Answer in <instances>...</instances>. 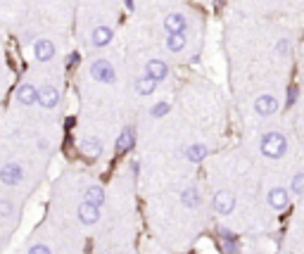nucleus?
Wrapping results in <instances>:
<instances>
[{"instance_id": "obj_1", "label": "nucleus", "mask_w": 304, "mask_h": 254, "mask_svg": "<svg viewBox=\"0 0 304 254\" xmlns=\"http://www.w3.org/2000/svg\"><path fill=\"white\" fill-rule=\"evenodd\" d=\"M285 150H287V143L281 133H266L262 138V152L268 159H281L285 155Z\"/></svg>"}, {"instance_id": "obj_2", "label": "nucleus", "mask_w": 304, "mask_h": 254, "mask_svg": "<svg viewBox=\"0 0 304 254\" xmlns=\"http://www.w3.org/2000/svg\"><path fill=\"white\" fill-rule=\"evenodd\" d=\"M90 74H93V78L100 81V83H114V78H117L114 67L109 64L107 59H95V62L90 64Z\"/></svg>"}, {"instance_id": "obj_3", "label": "nucleus", "mask_w": 304, "mask_h": 254, "mask_svg": "<svg viewBox=\"0 0 304 254\" xmlns=\"http://www.w3.org/2000/svg\"><path fill=\"white\" fill-rule=\"evenodd\" d=\"M233 207H235V197H233V193H228V190H219L214 195V209L219 212V214H231Z\"/></svg>"}, {"instance_id": "obj_4", "label": "nucleus", "mask_w": 304, "mask_h": 254, "mask_svg": "<svg viewBox=\"0 0 304 254\" xmlns=\"http://www.w3.org/2000/svg\"><path fill=\"white\" fill-rule=\"evenodd\" d=\"M57 102H60V93H57V88H53V86L38 88V105H41V107L53 109V107H57Z\"/></svg>"}, {"instance_id": "obj_5", "label": "nucleus", "mask_w": 304, "mask_h": 254, "mask_svg": "<svg viewBox=\"0 0 304 254\" xmlns=\"http://www.w3.org/2000/svg\"><path fill=\"white\" fill-rule=\"evenodd\" d=\"M112 38H114V31L105 26V24H100V26H95L93 29V34H90V40H93V45L95 48H105L112 43Z\"/></svg>"}, {"instance_id": "obj_6", "label": "nucleus", "mask_w": 304, "mask_h": 254, "mask_svg": "<svg viewBox=\"0 0 304 254\" xmlns=\"http://www.w3.org/2000/svg\"><path fill=\"white\" fill-rule=\"evenodd\" d=\"M21 166L19 164H5L2 169H0V181L2 183H7V185H17L19 181H21Z\"/></svg>"}, {"instance_id": "obj_7", "label": "nucleus", "mask_w": 304, "mask_h": 254, "mask_svg": "<svg viewBox=\"0 0 304 254\" xmlns=\"http://www.w3.org/2000/svg\"><path fill=\"white\" fill-rule=\"evenodd\" d=\"M254 109H257V114H262V117L276 114V109H278V100H276L273 95H259L257 102H254Z\"/></svg>"}, {"instance_id": "obj_8", "label": "nucleus", "mask_w": 304, "mask_h": 254, "mask_svg": "<svg viewBox=\"0 0 304 254\" xmlns=\"http://www.w3.org/2000/svg\"><path fill=\"white\" fill-rule=\"evenodd\" d=\"M164 29H166V34H183L188 29V19L179 15V12H174V15H169L164 19Z\"/></svg>"}, {"instance_id": "obj_9", "label": "nucleus", "mask_w": 304, "mask_h": 254, "mask_svg": "<svg viewBox=\"0 0 304 254\" xmlns=\"http://www.w3.org/2000/svg\"><path fill=\"white\" fill-rule=\"evenodd\" d=\"M166 74H169V67H166V62H162V59H152V62H147V67H145V76H150L152 81L166 78Z\"/></svg>"}, {"instance_id": "obj_10", "label": "nucleus", "mask_w": 304, "mask_h": 254, "mask_svg": "<svg viewBox=\"0 0 304 254\" xmlns=\"http://www.w3.org/2000/svg\"><path fill=\"white\" fill-rule=\"evenodd\" d=\"M15 98L21 105H34V102H38V91L31 83H21L17 88V93H15Z\"/></svg>"}, {"instance_id": "obj_11", "label": "nucleus", "mask_w": 304, "mask_h": 254, "mask_svg": "<svg viewBox=\"0 0 304 254\" xmlns=\"http://www.w3.org/2000/svg\"><path fill=\"white\" fill-rule=\"evenodd\" d=\"M98 218H100V212H98V207H95V204L86 202V204H81V207H79V221H81V223L93 226Z\"/></svg>"}, {"instance_id": "obj_12", "label": "nucleus", "mask_w": 304, "mask_h": 254, "mask_svg": "<svg viewBox=\"0 0 304 254\" xmlns=\"http://www.w3.org/2000/svg\"><path fill=\"white\" fill-rule=\"evenodd\" d=\"M34 55H36L38 62H48V59H53L55 45L50 43V40H36V45H34Z\"/></svg>"}, {"instance_id": "obj_13", "label": "nucleus", "mask_w": 304, "mask_h": 254, "mask_svg": "<svg viewBox=\"0 0 304 254\" xmlns=\"http://www.w3.org/2000/svg\"><path fill=\"white\" fill-rule=\"evenodd\" d=\"M287 202H290V197H287V190H283V188H273L268 193V204L273 209H285Z\"/></svg>"}, {"instance_id": "obj_14", "label": "nucleus", "mask_w": 304, "mask_h": 254, "mask_svg": "<svg viewBox=\"0 0 304 254\" xmlns=\"http://www.w3.org/2000/svg\"><path fill=\"white\" fill-rule=\"evenodd\" d=\"M133 143H136L133 128H124V131H122V136H119V140H117V152H119V155L128 152V150L133 147Z\"/></svg>"}, {"instance_id": "obj_15", "label": "nucleus", "mask_w": 304, "mask_h": 254, "mask_svg": "<svg viewBox=\"0 0 304 254\" xmlns=\"http://www.w3.org/2000/svg\"><path fill=\"white\" fill-rule=\"evenodd\" d=\"M81 152L88 155V157H98V155L102 152V143L95 140V138H83V140H81Z\"/></svg>"}, {"instance_id": "obj_16", "label": "nucleus", "mask_w": 304, "mask_h": 254, "mask_svg": "<svg viewBox=\"0 0 304 254\" xmlns=\"http://www.w3.org/2000/svg\"><path fill=\"white\" fill-rule=\"evenodd\" d=\"M185 48V36L183 34H169L166 36V50L169 53H181Z\"/></svg>"}, {"instance_id": "obj_17", "label": "nucleus", "mask_w": 304, "mask_h": 254, "mask_svg": "<svg viewBox=\"0 0 304 254\" xmlns=\"http://www.w3.org/2000/svg\"><path fill=\"white\" fill-rule=\"evenodd\" d=\"M155 88H157V81H152L150 76H143V78L136 81V93L138 95H152Z\"/></svg>"}, {"instance_id": "obj_18", "label": "nucleus", "mask_w": 304, "mask_h": 254, "mask_svg": "<svg viewBox=\"0 0 304 254\" xmlns=\"http://www.w3.org/2000/svg\"><path fill=\"white\" fill-rule=\"evenodd\" d=\"M86 202L95 204V207H100V204L105 202V190H102L100 185H90L88 190H86Z\"/></svg>"}, {"instance_id": "obj_19", "label": "nucleus", "mask_w": 304, "mask_h": 254, "mask_svg": "<svg viewBox=\"0 0 304 254\" xmlns=\"http://www.w3.org/2000/svg\"><path fill=\"white\" fill-rule=\"evenodd\" d=\"M219 235H221V247H223L226 254H233L238 250V242H235V237H233L228 231H219Z\"/></svg>"}, {"instance_id": "obj_20", "label": "nucleus", "mask_w": 304, "mask_h": 254, "mask_svg": "<svg viewBox=\"0 0 304 254\" xmlns=\"http://www.w3.org/2000/svg\"><path fill=\"white\" fill-rule=\"evenodd\" d=\"M181 202L185 204V207H197L202 197H200V193H197L195 188H188V190H183V195H181Z\"/></svg>"}, {"instance_id": "obj_21", "label": "nucleus", "mask_w": 304, "mask_h": 254, "mask_svg": "<svg viewBox=\"0 0 304 254\" xmlns=\"http://www.w3.org/2000/svg\"><path fill=\"white\" fill-rule=\"evenodd\" d=\"M207 152H209V150H207L204 145H190L185 155H188V159H190V162H202V159L207 157Z\"/></svg>"}, {"instance_id": "obj_22", "label": "nucleus", "mask_w": 304, "mask_h": 254, "mask_svg": "<svg viewBox=\"0 0 304 254\" xmlns=\"http://www.w3.org/2000/svg\"><path fill=\"white\" fill-rule=\"evenodd\" d=\"M290 188H292L295 195H304V174H297V176L292 178V185H290Z\"/></svg>"}, {"instance_id": "obj_23", "label": "nucleus", "mask_w": 304, "mask_h": 254, "mask_svg": "<svg viewBox=\"0 0 304 254\" xmlns=\"http://www.w3.org/2000/svg\"><path fill=\"white\" fill-rule=\"evenodd\" d=\"M169 109H171L169 102H160V105H155V107H152V117H155V119H157V117H164Z\"/></svg>"}, {"instance_id": "obj_24", "label": "nucleus", "mask_w": 304, "mask_h": 254, "mask_svg": "<svg viewBox=\"0 0 304 254\" xmlns=\"http://www.w3.org/2000/svg\"><path fill=\"white\" fill-rule=\"evenodd\" d=\"M295 100H297V86H290L287 88V107L295 105Z\"/></svg>"}, {"instance_id": "obj_25", "label": "nucleus", "mask_w": 304, "mask_h": 254, "mask_svg": "<svg viewBox=\"0 0 304 254\" xmlns=\"http://www.w3.org/2000/svg\"><path fill=\"white\" fill-rule=\"evenodd\" d=\"M29 254H53V252H50L45 245H36V247H31V252Z\"/></svg>"}, {"instance_id": "obj_26", "label": "nucleus", "mask_w": 304, "mask_h": 254, "mask_svg": "<svg viewBox=\"0 0 304 254\" xmlns=\"http://www.w3.org/2000/svg\"><path fill=\"white\" fill-rule=\"evenodd\" d=\"M278 53L281 55L287 53V40H281V43H278Z\"/></svg>"}]
</instances>
